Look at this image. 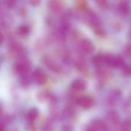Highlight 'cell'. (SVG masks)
<instances>
[{
  "label": "cell",
  "instance_id": "obj_1",
  "mask_svg": "<svg viewBox=\"0 0 131 131\" xmlns=\"http://www.w3.org/2000/svg\"><path fill=\"white\" fill-rule=\"evenodd\" d=\"M31 68V64L28 60H27L25 58L18 59V61L15 64V70L18 73L25 74Z\"/></svg>",
  "mask_w": 131,
  "mask_h": 131
},
{
  "label": "cell",
  "instance_id": "obj_2",
  "mask_svg": "<svg viewBox=\"0 0 131 131\" xmlns=\"http://www.w3.org/2000/svg\"><path fill=\"white\" fill-rule=\"evenodd\" d=\"M10 51L12 52H13L14 54H15L18 57V59H21V58H25V57L24 56V52H25V49L23 45L18 41H12L10 44L9 46Z\"/></svg>",
  "mask_w": 131,
  "mask_h": 131
},
{
  "label": "cell",
  "instance_id": "obj_3",
  "mask_svg": "<svg viewBox=\"0 0 131 131\" xmlns=\"http://www.w3.org/2000/svg\"><path fill=\"white\" fill-rule=\"evenodd\" d=\"M33 78L38 84H43L47 81V75L44 71L40 68H37L33 73Z\"/></svg>",
  "mask_w": 131,
  "mask_h": 131
},
{
  "label": "cell",
  "instance_id": "obj_4",
  "mask_svg": "<svg viewBox=\"0 0 131 131\" xmlns=\"http://www.w3.org/2000/svg\"><path fill=\"white\" fill-rule=\"evenodd\" d=\"M77 104L80 105L81 107L88 109L91 107L94 104V101L91 97H86V96H81L79 97L77 99Z\"/></svg>",
  "mask_w": 131,
  "mask_h": 131
},
{
  "label": "cell",
  "instance_id": "obj_5",
  "mask_svg": "<svg viewBox=\"0 0 131 131\" xmlns=\"http://www.w3.org/2000/svg\"><path fill=\"white\" fill-rule=\"evenodd\" d=\"M48 8L50 9V11L55 14L60 12L64 5L63 2L61 1H58V0L49 1L48 2Z\"/></svg>",
  "mask_w": 131,
  "mask_h": 131
},
{
  "label": "cell",
  "instance_id": "obj_6",
  "mask_svg": "<svg viewBox=\"0 0 131 131\" xmlns=\"http://www.w3.org/2000/svg\"><path fill=\"white\" fill-rule=\"evenodd\" d=\"M80 46H81V50L86 53H91L94 49V46L93 43L89 39H87V38H84L81 41Z\"/></svg>",
  "mask_w": 131,
  "mask_h": 131
},
{
  "label": "cell",
  "instance_id": "obj_7",
  "mask_svg": "<svg viewBox=\"0 0 131 131\" xmlns=\"http://www.w3.org/2000/svg\"><path fill=\"white\" fill-rule=\"evenodd\" d=\"M71 88L75 91H82L86 88V82L82 79H76L72 82Z\"/></svg>",
  "mask_w": 131,
  "mask_h": 131
},
{
  "label": "cell",
  "instance_id": "obj_8",
  "mask_svg": "<svg viewBox=\"0 0 131 131\" xmlns=\"http://www.w3.org/2000/svg\"><path fill=\"white\" fill-rule=\"evenodd\" d=\"M107 119L108 121L114 126H117L121 123V118L116 112L111 111L107 114Z\"/></svg>",
  "mask_w": 131,
  "mask_h": 131
},
{
  "label": "cell",
  "instance_id": "obj_9",
  "mask_svg": "<svg viewBox=\"0 0 131 131\" xmlns=\"http://www.w3.org/2000/svg\"><path fill=\"white\" fill-rule=\"evenodd\" d=\"M93 129L96 131H106L107 127L104 121L101 120H95L92 123Z\"/></svg>",
  "mask_w": 131,
  "mask_h": 131
},
{
  "label": "cell",
  "instance_id": "obj_10",
  "mask_svg": "<svg viewBox=\"0 0 131 131\" xmlns=\"http://www.w3.org/2000/svg\"><path fill=\"white\" fill-rule=\"evenodd\" d=\"M117 58L113 54H106L104 55V62L110 67H116Z\"/></svg>",
  "mask_w": 131,
  "mask_h": 131
},
{
  "label": "cell",
  "instance_id": "obj_11",
  "mask_svg": "<svg viewBox=\"0 0 131 131\" xmlns=\"http://www.w3.org/2000/svg\"><path fill=\"white\" fill-rule=\"evenodd\" d=\"M38 116V111L37 109H31L27 114V119L29 122H33Z\"/></svg>",
  "mask_w": 131,
  "mask_h": 131
},
{
  "label": "cell",
  "instance_id": "obj_12",
  "mask_svg": "<svg viewBox=\"0 0 131 131\" xmlns=\"http://www.w3.org/2000/svg\"><path fill=\"white\" fill-rule=\"evenodd\" d=\"M17 32L19 35L26 36L29 33V28L26 25H21L17 28Z\"/></svg>",
  "mask_w": 131,
  "mask_h": 131
},
{
  "label": "cell",
  "instance_id": "obj_13",
  "mask_svg": "<svg viewBox=\"0 0 131 131\" xmlns=\"http://www.w3.org/2000/svg\"><path fill=\"white\" fill-rule=\"evenodd\" d=\"M103 62H104V55L97 54L93 58V63L96 65H100Z\"/></svg>",
  "mask_w": 131,
  "mask_h": 131
},
{
  "label": "cell",
  "instance_id": "obj_14",
  "mask_svg": "<svg viewBox=\"0 0 131 131\" xmlns=\"http://www.w3.org/2000/svg\"><path fill=\"white\" fill-rule=\"evenodd\" d=\"M119 9L122 13H127L129 9V4L127 2L123 1L119 4Z\"/></svg>",
  "mask_w": 131,
  "mask_h": 131
},
{
  "label": "cell",
  "instance_id": "obj_15",
  "mask_svg": "<svg viewBox=\"0 0 131 131\" xmlns=\"http://www.w3.org/2000/svg\"><path fill=\"white\" fill-rule=\"evenodd\" d=\"M109 74L110 73L107 70H105V69H99L98 71H97V76L99 78H101V79H107V78H108L109 76H110Z\"/></svg>",
  "mask_w": 131,
  "mask_h": 131
},
{
  "label": "cell",
  "instance_id": "obj_16",
  "mask_svg": "<svg viewBox=\"0 0 131 131\" xmlns=\"http://www.w3.org/2000/svg\"><path fill=\"white\" fill-rule=\"evenodd\" d=\"M73 114H74V110L71 107H67L64 110V116L66 118H71V117H72Z\"/></svg>",
  "mask_w": 131,
  "mask_h": 131
},
{
  "label": "cell",
  "instance_id": "obj_17",
  "mask_svg": "<svg viewBox=\"0 0 131 131\" xmlns=\"http://www.w3.org/2000/svg\"><path fill=\"white\" fill-rule=\"evenodd\" d=\"M122 74L127 77H131V65L125 64L122 68Z\"/></svg>",
  "mask_w": 131,
  "mask_h": 131
},
{
  "label": "cell",
  "instance_id": "obj_18",
  "mask_svg": "<svg viewBox=\"0 0 131 131\" xmlns=\"http://www.w3.org/2000/svg\"><path fill=\"white\" fill-rule=\"evenodd\" d=\"M95 3L101 8H107L109 6V3L106 0H97L95 1Z\"/></svg>",
  "mask_w": 131,
  "mask_h": 131
},
{
  "label": "cell",
  "instance_id": "obj_19",
  "mask_svg": "<svg viewBox=\"0 0 131 131\" xmlns=\"http://www.w3.org/2000/svg\"><path fill=\"white\" fill-rule=\"evenodd\" d=\"M124 60L121 57H117V61H116V67L122 68L124 66Z\"/></svg>",
  "mask_w": 131,
  "mask_h": 131
},
{
  "label": "cell",
  "instance_id": "obj_20",
  "mask_svg": "<svg viewBox=\"0 0 131 131\" xmlns=\"http://www.w3.org/2000/svg\"><path fill=\"white\" fill-rule=\"evenodd\" d=\"M87 2L84 1H79L77 2V6L81 9H85L87 8Z\"/></svg>",
  "mask_w": 131,
  "mask_h": 131
},
{
  "label": "cell",
  "instance_id": "obj_21",
  "mask_svg": "<svg viewBox=\"0 0 131 131\" xmlns=\"http://www.w3.org/2000/svg\"><path fill=\"white\" fill-rule=\"evenodd\" d=\"M4 3L6 5V7H8V8H12L15 5V2L14 0H6L4 2Z\"/></svg>",
  "mask_w": 131,
  "mask_h": 131
},
{
  "label": "cell",
  "instance_id": "obj_22",
  "mask_svg": "<svg viewBox=\"0 0 131 131\" xmlns=\"http://www.w3.org/2000/svg\"><path fill=\"white\" fill-rule=\"evenodd\" d=\"M129 124L127 122L123 123V124L121 125V131H129Z\"/></svg>",
  "mask_w": 131,
  "mask_h": 131
},
{
  "label": "cell",
  "instance_id": "obj_23",
  "mask_svg": "<svg viewBox=\"0 0 131 131\" xmlns=\"http://www.w3.org/2000/svg\"><path fill=\"white\" fill-rule=\"evenodd\" d=\"M125 52L127 55L131 56V44H128L125 48Z\"/></svg>",
  "mask_w": 131,
  "mask_h": 131
},
{
  "label": "cell",
  "instance_id": "obj_24",
  "mask_svg": "<svg viewBox=\"0 0 131 131\" xmlns=\"http://www.w3.org/2000/svg\"><path fill=\"white\" fill-rule=\"evenodd\" d=\"M39 2H40V1H39V0H31V1H29V3H30V4H31V5H38Z\"/></svg>",
  "mask_w": 131,
  "mask_h": 131
},
{
  "label": "cell",
  "instance_id": "obj_25",
  "mask_svg": "<svg viewBox=\"0 0 131 131\" xmlns=\"http://www.w3.org/2000/svg\"><path fill=\"white\" fill-rule=\"evenodd\" d=\"M62 131H71V127L70 126H65L63 127Z\"/></svg>",
  "mask_w": 131,
  "mask_h": 131
},
{
  "label": "cell",
  "instance_id": "obj_26",
  "mask_svg": "<svg viewBox=\"0 0 131 131\" xmlns=\"http://www.w3.org/2000/svg\"><path fill=\"white\" fill-rule=\"evenodd\" d=\"M1 42L2 43H3V41H4V35H3V34L2 33H1Z\"/></svg>",
  "mask_w": 131,
  "mask_h": 131
}]
</instances>
